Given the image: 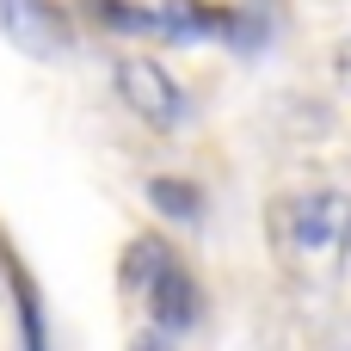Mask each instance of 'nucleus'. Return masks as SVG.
<instances>
[{
	"label": "nucleus",
	"mask_w": 351,
	"mask_h": 351,
	"mask_svg": "<svg viewBox=\"0 0 351 351\" xmlns=\"http://www.w3.org/2000/svg\"><path fill=\"white\" fill-rule=\"evenodd\" d=\"M271 241H278V259L296 278H333L351 253V197L346 191H327V185L278 197Z\"/></svg>",
	"instance_id": "1"
},
{
	"label": "nucleus",
	"mask_w": 351,
	"mask_h": 351,
	"mask_svg": "<svg viewBox=\"0 0 351 351\" xmlns=\"http://www.w3.org/2000/svg\"><path fill=\"white\" fill-rule=\"evenodd\" d=\"M123 284L148 302L154 333H179V327L197 321V284H191V271L179 265V253L167 241H136L123 253Z\"/></svg>",
	"instance_id": "2"
},
{
	"label": "nucleus",
	"mask_w": 351,
	"mask_h": 351,
	"mask_svg": "<svg viewBox=\"0 0 351 351\" xmlns=\"http://www.w3.org/2000/svg\"><path fill=\"white\" fill-rule=\"evenodd\" d=\"M111 80H117V99H123L136 117H148V123H179V117H185V93H179V80H173L160 62L123 56Z\"/></svg>",
	"instance_id": "3"
},
{
	"label": "nucleus",
	"mask_w": 351,
	"mask_h": 351,
	"mask_svg": "<svg viewBox=\"0 0 351 351\" xmlns=\"http://www.w3.org/2000/svg\"><path fill=\"white\" fill-rule=\"evenodd\" d=\"M148 197H154V210H167V216H185V222L197 216V197L185 191V179H154Z\"/></svg>",
	"instance_id": "4"
},
{
	"label": "nucleus",
	"mask_w": 351,
	"mask_h": 351,
	"mask_svg": "<svg viewBox=\"0 0 351 351\" xmlns=\"http://www.w3.org/2000/svg\"><path fill=\"white\" fill-rule=\"evenodd\" d=\"M130 351H173V339H167V333H136Z\"/></svg>",
	"instance_id": "5"
},
{
	"label": "nucleus",
	"mask_w": 351,
	"mask_h": 351,
	"mask_svg": "<svg viewBox=\"0 0 351 351\" xmlns=\"http://www.w3.org/2000/svg\"><path fill=\"white\" fill-rule=\"evenodd\" d=\"M333 68H339V86H346V93H351V37H346V43H339V56H333Z\"/></svg>",
	"instance_id": "6"
},
{
	"label": "nucleus",
	"mask_w": 351,
	"mask_h": 351,
	"mask_svg": "<svg viewBox=\"0 0 351 351\" xmlns=\"http://www.w3.org/2000/svg\"><path fill=\"white\" fill-rule=\"evenodd\" d=\"M346 351H351V339H346Z\"/></svg>",
	"instance_id": "7"
}]
</instances>
